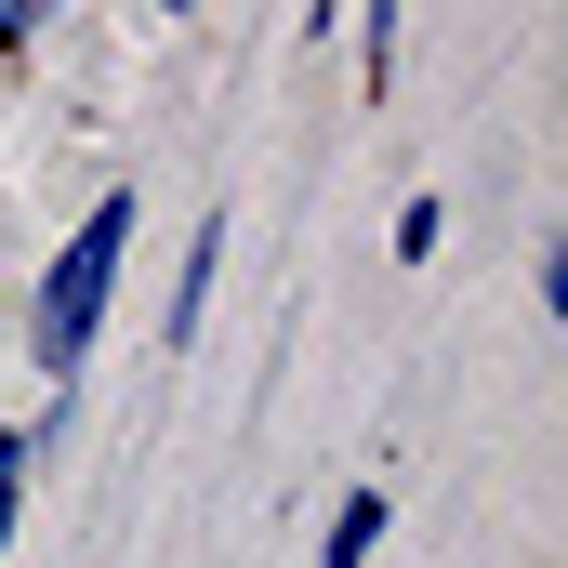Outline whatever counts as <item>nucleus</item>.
I'll use <instances>...</instances> for the list:
<instances>
[{"label":"nucleus","instance_id":"obj_1","mask_svg":"<svg viewBox=\"0 0 568 568\" xmlns=\"http://www.w3.org/2000/svg\"><path fill=\"white\" fill-rule=\"evenodd\" d=\"M133 185H106L67 239H53V265L27 291V357H40V384H80V357H93V331H106V304H120V252H133Z\"/></svg>","mask_w":568,"mask_h":568},{"label":"nucleus","instance_id":"obj_2","mask_svg":"<svg viewBox=\"0 0 568 568\" xmlns=\"http://www.w3.org/2000/svg\"><path fill=\"white\" fill-rule=\"evenodd\" d=\"M212 278H225V212H199V239H185V265H172V344H199V317H212Z\"/></svg>","mask_w":568,"mask_h":568},{"label":"nucleus","instance_id":"obj_3","mask_svg":"<svg viewBox=\"0 0 568 568\" xmlns=\"http://www.w3.org/2000/svg\"><path fill=\"white\" fill-rule=\"evenodd\" d=\"M371 542H384V489H344V516H331L317 568H371Z\"/></svg>","mask_w":568,"mask_h":568},{"label":"nucleus","instance_id":"obj_4","mask_svg":"<svg viewBox=\"0 0 568 568\" xmlns=\"http://www.w3.org/2000/svg\"><path fill=\"white\" fill-rule=\"evenodd\" d=\"M13 516H27V424H0V556H13Z\"/></svg>","mask_w":568,"mask_h":568},{"label":"nucleus","instance_id":"obj_5","mask_svg":"<svg viewBox=\"0 0 568 568\" xmlns=\"http://www.w3.org/2000/svg\"><path fill=\"white\" fill-rule=\"evenodd\" d=\"M357 67H371V80L397 67V0H357Z\"/></svg>","mask_w":568,"mask_h":568},{"label":"nucleus","instance_id":"obj_6","mask_svg":"<svg viewBox=\"0 0 568 568\" xmlns=\"http://www.w3.org/2000/svg\"><path fill=\"white\" fill-rule=\"evenodd\" d=\"M436 239H449V225H436V199H410V212H397V265H436Z\"/></svg>","mask_w":568,"mask_h":568},{"label":"nucleus","instance_id":"obj_7","mask_svg":"<svg viewBox=\"0 0 568 568\" xmlns=\"http://www.w3.org/2000/svg\"><path fill=\"white\" fill-rule=\"evenodd\" d=\"M40 13H53V0H0V53H27V40H40Z\"/></svg>","mask_w":568,"mask_h":568},{"label":"nucleus","instance_id":"obj_8","mask_svg":"<svg viewBox=\"0 0 568 568\" xmlns=\"http://www.w3.org/2000/svg\"><path fill=\"white\" fill-rule=\"evenodd\" d=\"M159 13H199V0H159Z\"/></svg>","mask_w":568,"mask_h":568}]
</instances>
